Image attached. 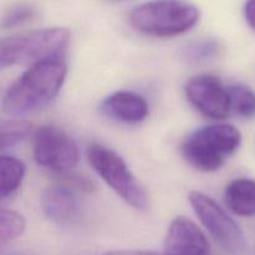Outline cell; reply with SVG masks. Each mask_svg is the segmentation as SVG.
<instances>
[{"label":"cell","mask_w":255,"mask_h":255,"mask_svg":"<svg viewBox=\"0 0 255 255\" xmlns=\"http://www.w3.org/2000/svg\"><path fill=\"white\" fill-rule=\"evenodd\" d=\"M66 74V65L61 59L31 65L5 92L4 112L24 116L47 106L59 95Z\"/></svg>","instance_id":"obj_1"},{"label":"cell","mask_w":255,"mask_h":255,"mask_svg":"<svg viewBox=\"0 0 255 255\" xmlns=\"http://www.w3.org/2000/svg\"><path fill=\"white\" fill-rule=\"evenodd\" d=\"M198 20V7L187 0H149L134 7L129 15L137 31L156 37L183 34Z\"/></svg>","instance_id":"obj_2"},{"label":"cell","mask_w":255,"mask_h":255,"mask_svg":"<svg viewBox=\"0 0 255 255\" xmlns=\"http://www.w3.org/2000/svg\"><path fill=\"white\" fill-rule=\"evenodd\" d=\"M242 144V133L228 124H217L194 131L182 146L184 158L197 169L213 172L221 168Z\"/></svg>","instance_id":"obj_3"},{"label":"cell","mask_w":255,"mask_h":255,"mask_svg":"<svg viewBox=\"0 0 255 255\" xmlns=\"http://www.w3.org/2000/svg\"><path fill=\"white\" fill-rule=\"evenodd\" d=\"M70 42V31L64 27H50L1 40L0 66L35 65L61 59Z\"/></svg>","instance_id":"obj_4"},{"label":"cell","mask_w":255,"mask_h":255,"mask_svg":"<svg viewBox=\"0 0 255 255\" xmlns=\"http://www.w3.org/2000/svg\"><path fill=\"white\" fill-rule=\"evenodd\" d=\"M87 158L97 174L117 196L134 209H144L148 198L120 154L102 144H91Z\"/></svg>","instance_id":"obj_5"},{"label":"cell","mask_w":255,"mask_h":255,"mask_svg":"<svg viewBox=\"0 0 255 255\" xmlns=\"http://www.w3.org/2000/svg\"><path fill=\"white\" fill-rule=\"evenodd\" d=\"M188 198L204 228L227 253L242 255L247 251V239L239 224L214 199L201 192H192Z\"/></svg>","instance_id":"obj_6"},{"label":"cell","mask_w":255,"mask_h":255,"mask_svg":"<svg viewBox=\"0 0 255 255\" xmlns=\"http://www.w3.org/2000/svg\"><path fill=\"white\" fill-rule=\"evenodd\" d=\"M32 154L39 166L59 174H67L80 161L76 142L55 126H41L36 129L32 141Z\"/></svg>","instance_id":"obj_7"},{"label":"cell","mask_w":255,"mask_h":255,"mask_svg":"<svg viewBox=\"0 0 255 255\" xmlns=\"http://www.w3.org/2000/svg\"><path fill=\"white\" fill-rule=\"evenodd\" d=\"M184 92L189 104L208 119L224 120L231 115V95L221 80L211 75H198L187 81Z\"/></svg>","instance_id":"obj_8"},{"label":"cell","mask_w":255,"mask_h":255,"mask_svg":"<svg viewBox=\"0 0 255 255\" xmlns=\"http://www.w3.org/2000/svg\"><path fill=\"white\" fill-rule=\"evenodd\" d=\"M164 255H209L203 232L186 217H177L169 224L163 244Z\"/></svg>","instance_id":"obj_9"},{"label":"cell","mask_w":255,"mask_h":255,"mask_svg":"<svg viewBox=\"0 0 255 255\" xmlns=\"http://www.w3.org/2000/svg\"><path fill=\"white\" fill-rule=\"evenodd\" d=\"M42 211L50 221L57 224H72L81 216V204L76 189L67 183L47 187L42 194Z\"/></svg>","instance_id":"obj_10"},{"label":"cell","mask_w":255,"mask_h":255,"mask_svg":"<svg viewBox=\"0 0 255 255\" xmlns=\"http://www.w3.org/2000/svg\"><path fill=\"white\" fill-rule=\"evenodd\" d=\"M105 116L124 124H138L148 116V104L141 95L132 91H117L107 96L101 104Z\"/></svg>","instance_id":"obj_11"},{"label":"cell","mask_w":255,"mask_h":255,"mask_svg":"<svg viewBox=\"0 0 255 255\" xmlns=\"http://www.w3.org/2000/svg\"><path fill=\"white\" fill-rule=\"evenodd\" d=\"M227 207L239 217L255 216V181L238 178L232 181L224 192Z\"/></svg>","instance_id":"obj_12"},{"label":"cell","mask_w":255,"mask_h":255,"mask_svg":"<svg viewBox=\"0 0 255 255\" xmlns=\"http://www.w3.org/2000/svg\"><path fill=\"white\" fill-rule=\"evenodd\" d=\"M25 164L14 156H2L0 161V196L11 197L21 186L25 177Z\"/></svg>","instance_id":"obj_13"},{"label":"cell","mask_w":255,"mask_h":255,"mask_svg":"<svg viewBox=\"0 0 255 255\" xmlns=\"http://www.w3.org/2000/svg\"><path fill=\"white\" fill-rule=\"evenodd\" d=\"M231 95L232 111L239 117L251 120L255 117V92L244 85H233L228 87Z\"/></svg>","instance_id":"obj_14"},{"label":"cell","mask_w":255,"mask_h":255,"mask_svg":"<svg viewBox=\"0 0 255 255\" xmlns=\"http://www.w3.org/2000/svg\"><path fill=\"white\" fill-rule=\"evenodd\" d=\"M37 16V9L29 2H19L10 6L2 15V29H14L31 22Z\"/></svg>","instance_id":"obj_15"},{"label":"cell","mask_w":255,"mask_h":255,"mask_svg":"<svg viewBox=\"0 0 255 255\" xmlns=\"http://www.w3.org/2000/svg\"><path fill=\"white\" fill-rule=\"evenodd\" d=\"M25 231V221L19 213L2 208L0 212V238L7 243L21 236Z\"/></svg>","instance_id":"obj_16"},{"label":"cell","mask_w":255,"mask_h":255,"mask_svg":"<svg viewBox=\"0 0 255 255\" xmlns=\"http://www.w3.org/2000/svg\"><path fill=\"white\" fill-rule=\"evenodd\" d=\"M31 131V125L26 121L10 120L1 124V148L6 149L15 146L25 138Z\"/></svg>","instance_id":"obj_17"},{"label":"cell","mask_w":255,"mask_h":255,"mask_svg":"<svg viewBox=\"0 0 255 255\" xmlns=\"http://www.w3.org/2000/svg\"><path fill=\"white\" fill-rule=\"evenodd\" d=\"M219 50L221 46L216 40H198L184 47V56L194 62L209 61L219 54Z\"/></svg>","instance_id":"obj_18"},{"label":"cell","mask_w":255,"mask_h":255,"mask_svg":"<svg viewBox=\"0 0 255 255\" xmlns=\"http://www.w3.org/2000/svg\"><path fill=\"white\" fill-rule=\"evenodd\" d=\"M244 15L248 24L255 30V0H248L244 6Z\"/></svg>","instance_id":"obj_19"},{"label":"cell","mask_w":255,"mask_h":255,"mask_svg":"<svg viewBox=\"0 0 255 255\" xmlns=\"http://www.w3.org/2000/svg\"><path fill=\"white\" fill-rule=\"evenodd\" d=\"M104 255H164L158 254L156 252H148V251H112L107 252Z\"/></svg>","instance_id":"obj_20"},{"label":"cell","mask_w":255,"mask_h":255,"mask_svg":"<svg viewBox=\"0 0 255 255\" xmlns=\"http://www.w3.org/2000/svg\"><path fill=\"white\" fill-rule=\"evenodd\" d=\"M9 255H24V254H19V253H11V254H9Z\"/></svg>","instance_id":"obj_21"}]
</instances>
